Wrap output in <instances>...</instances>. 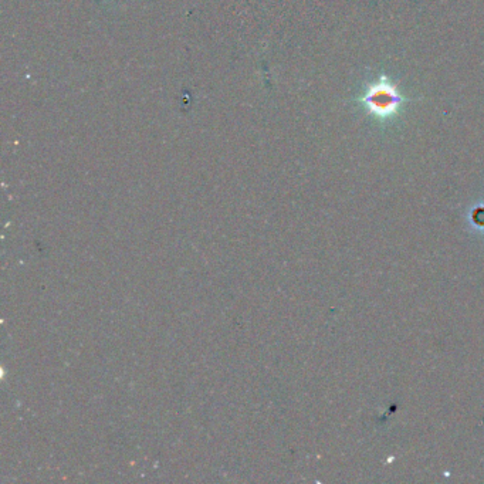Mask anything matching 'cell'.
<instances>
[{
  "label": "cell",
  "instance_id": "obj_1",
  "mask_svg": "<svg viewBox=\"0 0 484 484\" xmlns=\"http://www.w3.org/2000/svg\"><path fill=\"white\" fill-rule=\"evenodd\" d=\"M364 101L374 112L379 115L382 114L383 117L386 114L394 112L402 99L388 83H381L369 90Z\"/></svg>",
  "mask_w": 484,
  "mask_h": 484
}]
</instances>
